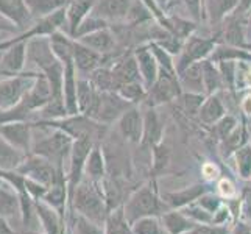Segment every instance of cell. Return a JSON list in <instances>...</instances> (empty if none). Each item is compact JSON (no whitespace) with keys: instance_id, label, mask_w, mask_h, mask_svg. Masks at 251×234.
<instances>
[{"instance_id":"cell-1","label":"cell","mask_w":251,"mask_h":234,"mask_svg":"<svg viewBox=\"0 0 251 234\" xmlns=\"http://www.w3.org/2000/svg\"><path fill=\"white\" fill-rule=\"evenodd\" d=\"M74 214H80L95 223L105 225V220L109 214V205L103 183H97V181H92L86 177L81 180L72 197L67 223L74 217Z\"/></svg>"},{"instance_id":"cell-2","label":"cell","mask_w":251,"mask_h":234,"mask_svg":"<svg viewBox=\"0 0 251 234\" xmlns=\"http://www.w3.org/2000/svg\"><path fill=\"white\" fill-rule=\"evenodd\" d=\"M124 211L129 223H134L144 217H161L169 211V206L164 203L156 178H150L141 187H137L128 195L124 203Z\"/></svg>"},{"instance_id":"cell-3","label":"cell","mask_w":251,"mask_h":234,"mask_svg":"<svg viewBox=\"0 0 251 234\" xmlns=\"http://www.w3.org/2000/svg\"><path fill=\"white\" fill-rule=\"evenodd\" d=\"M39 128L44 130L46 134L39 137V139L33 141L31 153L41 156V158H46L51 164H55L59 170L67 172L74 139L67 133H64L63 130L47 128V127H39Z\"/></svg>"},{"instance_id":"cell-4","label":"cell","mask_w":251,"mask_h":234,"mask_svg":"<svg viewBox=\"0 0 251 234\" xmlns=\"http://www.w3.org/2000/svg\"><path fill=\"white\" fill-rule=\"evenodd\" d=\"M131 106H134L133 103L125 100L117 91L99 92L94 105L86 112V116L97 120L99 124L109 127L114 122L117 124V120Z\"/></svg>"},{"instance_id":"cell-5","label":"cell","mask_w":251,"mask_h":234,"mask_svg":"<svg viewBox=\"0 0 251 234\" xmlns=\"http://www.w3.org/2000/svg\"><path fill=\"white\" fill-rule=\"evenodd\" d=\"M220 34L219 31H215V34L209 38H203V36H197L194 33L192 36H189L184 41V46L181 49L179 55L175 61L176 66V74H179L181 71H184L186 67H189L194 63H200L204 61L211 55L214 49L220 44Z\"/></svg>"},{"instance_id":"cell-6","label":"cell","mask_w":251,"mask_h":234,"mask_svg":"<svg viewBox=\"0 0 251 234\" xmlns=\"http://www.w3.org/2000/svg\"><path fill=\"white\" fill-rule=\"evenodd\" d=\"M95 144H97V141L91 139V137H81V139L74 141L71 159H69V167L66 172V180H67V187H69V208H71V202H72L76 186H78L81 183V180L84 178L86 159H88V156Z\"/></svg>"},{"instance_id":"cell-7","label":"cell","mask_w":251,"mask_h":234,"mask_svg":"<svg viewBox=\"0 0 251 234\" xmlns=\"http://www.w3.org/2000/svg\"><path fill=\"white\" fill-rule=\"evenodd\" d=\"M36 72L27 71L21 75L0 78V111L14 108L25 97L34 83Z\"/></svg>"},{"instance_id":"cell-8","label":"cell","mask_w":251,"mask_h":234,"mask_svg":"<svg viewBox=\"0 0 251 234\" xmlns=\"http://www.w3.org/2000/svg\"><path fill=\"white\" fill-rule=\"evenodd\" d=\"M181 94H183V89L179 86L178 74H172L159 69L158 80L147 91L144 105L150 108H158L159 105H164V103L178 100L181 97Z\"/></svg>"},{"instance_id":"cell-9","label":"cell","mask_w":251,"mask_h":234,"mask_svg":"<svg viewBox=\"0 0 251 234\" xmlns=\"http://www.w3.org/2000/svg\"><path fill=\"white\" fill-rule=\"evenodd\" d=\"M17 172L46 187L53 184L61 175H66V172L59 170L55 164H51L46 158H41V156L33 155V153H30L27 158L24 159V162L19 166Z\"/></svg>"},{"instance_id":"cell-10","label":"cell","mask_w":251,"mask_h":234,"mask_svg":"<svg viewBox=\"0 0 251 234\" xmlns=\"http://www.w3.org/2000/svg\"><path fill=\"white\" fill-rule=\"evenodd\" d=\"M0 136L25 155L31 153L34 141V124L30 120H11L0 124Z\"/></svg>"},{"instance_id":"cell-11","label":"cell","mask_w":251,"mask_h":234,"mask_svg":"<svg viewBox=\"0 0 251 234\" xmlns=\"http://www.w3.org/2000/svg\"><path fill=\"white\" fill-rule=\"evenodd\" d=\"M214 181H200V183L190 184L187 187H183L179 190H167V192H161V197L164 203L169 206V209H183V208L195 203L201 195L206 192L215 190Z\"/></svg>"},{"instance_id":"cell-12","label":"cell","mask_w":251,"mask_h":234,"mask_svg":"<svg viewBox=\"0 0 251 234\" xmlns=\"http://www.w3.org/2000/svg\"><path fill=\"white\" fill-rule=\"evenodd\" d=\"M34 212L41 230L46 234H69L67 219L61 212H58L55 208L47 205L44 200H34Z\"/></svg>"},{"instance_id":"cell-13","label":"cell","mask_w":251,"mask_h":234,"mask_svg":"<svg viewBox=\"0 0 251 234\" xmlns=\"http://www.w3.org/2000/svg\"><path fill=\"white\" fill-rule=\"evenodd\" d=\"M28 63L27 42H16L6 50L0 52V75L14 77L25 72Z\"/></svg>"},{"instance_id":"cell-14","label":"cell","mask_w":251,"mask_h":234,"mask_svg":"<svg viewBox=\"0 0 251 234\" xmlns=\"http://www.w3.org/2000/svg\"><path fill=\"white\" fill-rule=\"evenodd\" d=\"M117 130L120 137L129 144H141L144 136V111L139 105L129 108L125 114L117 120Z\"/></svg>"},{"instance_id":"cell-15","label":"cell","mask_w":251,"mask_h":234,"mask_svg":"<svg viewBox=\"0 0 251 234\" xmlns=\"http://www.w3.org/2000/svg\"><path fill=\"white\" fill-rule=\"evenodd\" d=\"M220 34V41L223 44L244 47L247 44V14L232 13L223 21L220 28L217 30Z\"/></svg>"},{"instance_id":"cell-16","label":"cell","mask_w":251,"mask_h":234,"mask_svg":"<svg viewBox=\"0 0 251 234\" xmlns=\"http://www.w3.org/2000/svg\"><path fill=\"white\" fill-rule=\"evenodd\" d=\"M133 53L137 61V67H139L141 78L145 84V88L150 89L159 77V64L156 61V58H154L149 44L136 46L133 49Z\"/></svg>"},{"instance_id":"cell-17","label":"cell","mask_w":251,"mask_h":234,"mask_svg":"<svg viewBox=\"0 0 251 234\" xmlns=\"http://www.w3.org/2000/svg\"><path fill=\"white\" fill-rule=\"evenodd\" d=\"M103 63H105V56L89 49L88 46L81 44L80 41L74 39V64L78 75L89 77L94 71L101 67Z\"/></svg>"},{"instance_id":"cell-18","label":"cell","mask_w":251,"mask_h":234,"mask_svg":"<svg viewBox=\"0 0 251 234\" xmlns=\"http://www.w3.org/2000/svg\"><path fill=\"white\" fill-rule=\"evenodd\" d=\"M111 71H112V75H114L117 89L126 83L142 81L141 72H139V67H137V61L134 58L133 50H129L128 53H124L122 56L116 58L114 63L111 64Z\"/></svg>"},{"instance_id":"cell-19","label":"cell","mask_w":251,"mask_h":234,"mask_svg":"<svg viewBox=\"0 0 251 234\" xmlns=\"http://www.w3.org/2000/svg\"><path fill=\"white\" fill-rule=\"evenodd\" d=\"M0 16L10 21L19 33L34 22L25 0H0Z\"/></svg>"},{"instance_id":"cell-20","label":"cell","mask_w":251,"mask_h":234,"mask_svg":"<svg viewBox=\"0 0 251 234\" xmlns=\"http://www.w3.org/2000/svg\"><path fill=\"white\" fill-rule=\"evenodd\" d=\"M133 0H95L92 14L105 19L108 24H122L126 19Z\"/></svg>"},{"instance_id":"cell-21","label":"cell","mask_w":251,"mask_h":234,"mask_svg":"<svg viewBox=\"0 0 251 234\" xmlns=\"http://www.w3.org/2000/svg\"><path fill=\"white\" fill-rule=\"evenodd\" d=\"M237 5L239 0H203V17L219 30L223 21L237 10Z\"/></svg>"},{"instance_id":"cell-22","label":"cell","mask_w":251,"mask_h":234,"mask_svg":"<svg viewBox=\"0 0 251 234\" xmlns=\"http://www.w3.org/2000/svg\"><path fill=\"white\" fill-rule=\"evenodd\" d=\"M164 137V124L156 112V108L145 106L144 109V136H142V147H149L151 150L154 145L162 142Z\"/></svg>"},{"instance_id":"cell-23","label":"cell","mask_w":251,"mask_h":234,"mask_svg":"<svg viewBox=\"0 0 251 234\" xmlns=\"http://www.w3.org/2000/svg\"><path fill=\"white\" fill-rule=\"evenodd\" d=\"M76 41H80L81 44L88 46L89 49H92L95 52H99V53L103 56L114 53L117 49V44H119L116 39V34L111 30V27L89 33V34H86V36L78 38Z\"/></svg>"},{"instance_id":"cell-24","label":"cell","mask_w":251,"mask_h":234,"mask_svg":"<svg viewBox=\"0 0 251 234\" xmlns=\"http://www.w3.org/2000/svg\"><path fill=\"white\" fill-rule=\"evenodd\" d=\"M94 5H95V0H71V2H69V5L66 6L64 31L71 38H74L76 28H78L81 22L92 13Z\"/></svg>"},{"instance_id":"cell-25","label":"cell","mask_w":251,"mask_h":234,"mask_svg":"<svg viewBox=\"0 0 251 234\" xmlns=\"http://www.w3.org/2000/svg\"><path fill=\"white\" fill-rule=\"evenodd\" d=\"M41 200H44L51 208H55L58 212H61L67 219V214H69V187H67L66 175H61L53 184L49 186Z\"/></svg>"},{"instance_id":"cell-26","label":"cell","mask_w":251,"mask_h":234,"mask_svg":"<svg viewBox=\"0 0 251 234\" xmlns=\"http://www.w3.org/2000/svg\"><path fill=\"white\" fill-rule=\"evenodd\" d=\"M226 114L228 112H226V106H225V103L222 100V92H217V94L206 95L197 117L204 127H214Z\"/></svg>"},{"instance_id":"cell-27","label":"cell","mask_w":251,"mask_h":234,"mask_svg":"<svg viewBox=\"0 0 251 234\" xmlns=\"http://www.w3.org/2000/svg\"><path fill=\"white\" fill-rule=\"evenodd\" d=\"M106 158L105 153H103V147L100 142H97L86 159V166H84V177L89 178L92 181H97V183H103V180L106 178Z\"/></svg>"},{"instance_id":"cell-28","label":"cell","mask_w":251,"mask_h":234,"mask_svg":"<svg viewBox=\"0 0 251 234\" xmlns=\"http://www.w3.org/2000/svg\"><path fill=\"white\" fill-rule=\"evenodd\" d=\"M250 141H251L250 125L247 124L245 117H242V124H239V127L234 130V131H232L231 134H228L223 141H220L222 156H223L225 159L231 158L236 150H239L242 145H245Z\"/></svg>"},{"instance_id":"cell-29","label":"cell","mask_w":251,"mask_h":234,"mask_svg":"<svg viewBox=\"0 0 251 234\" xmlns=\"http://www.w3.org/2000/svg\"><path fill=\"white\" fill-rule=\"evenodd\" d=\"M0 215L8 220L22 219V209H21V198L19 194L6 183L0 184Z\"/></svg>"},{"instance_id":"cell-30","label":"cell","mask_w":251,"mask_h":234,"mask_svg":"<svg viewBox=\"0 0 251 234\" xmlns=\"http://www.w3.org/2000/svg\"><path fill=\"white\" fill-rule=\"evenodd\" d=\"M179 86L183 92H194V94H204V83H203V66L200 63H194L184 71L178 74ZM206 95V94H204Z\"/></svg>"},{"instance_id":"cell-31","label":"cell","mask_w":251,"mask_h":234,"mask_svg":"<svg viewBox=\"0 0 251 234\" xmlns=\"http://www.w3.org/2000/svg\"><path fill=\"white\" fill-rule=\"evenodd\" d=\"M161 222L167 234H186L197 225V222L187 217L181 209H169L164 212L161 215Z\"/></svg>"},{"instance_id":"cell-32","label":"cell","mask_w":251,"mask_h":234,"mask_svg":"<svg viewBox=\"0 0 251 234\" xmlns=\"http://www.w3.org/2000/svg\"><path fill=\"white\" fill-rule=\"evenodd\" d=\"M211 61L214 63H220V61H245L251 64V52H248L244 47H234V46H228V44H220L214 49L212 55L209 56Z\"/></svg>"},{"instance_id":"cell-33","label":"cell","mask_w":251,"mask_h":234,"mask_svg":"<svg viewBox=\"0 0 251 234\" xmlns=\"http://www.w3.org/2000/svg\"><path fill=\"white\" fill-rule=\"evenodd\" d=\"M71 0H25L33 21L44 19V17L63 10Z\"/></svg>"},{"instance_id":"cell-34","label":"cell","mask_w":251,"mask_h":234,"mask_svg":"<svg viewBox=\"0 0 251 234\" xmlns=\"http://www.w3.org/2000/svg\"><path fill=\"white\" fill-rule=\"evenodd\" d=\"M203 66V83H204V94L211 95V94H217L225 91V84H223V78L220 74V69L217 63L211 61L209 58L201 61Z\"/></svg>"},{"instance_id":"cell-35","label":"cell","mask_w":251,"mask_h":234,"mask_svg":"<svg viewBox=\"0 0 251 234\" xmlns=\"http://www.w3.org/2000/svg\"><path fill=\"white\" fill-rule=\"evenodd\" d=\"M172 152L169 147L161 142L151 149V167H150V178H159L166 175L170 167Z\"/></svg>"},{"instance_id":"cell-36","label":"cell","mask_w":251,"mask_h":234,"mask_svg":"<svg viewBox=\"0 0 251 234\" xmlns=\"http://www.w3.org/2000/svg\"><path fill=\"white\" fill-rule=\"evenodd\" d=\"M27 156L0 136V170H17Z\"/></svg>"},{"instance_id":"cell-37","label":"cell","mask_w":251,"mask_h":234,"mask_svg":"<svg viewBox=\"0 0 251 234\" xmlns=\"http://www.w3.org/2000/svg\"><path fill=\"white\" fill-rule=\"evenodd\" d=\"M99 91L95 89L89 77L78 75V83H76V100H78V108L81 114H86L89 108L94 105L95 99H97Z\"/></svg>"},{"instance_id":"cell-38","label":"cell","mask_w":251,"mask_h":234,"mask_svg":"<svg viewBox=\"0 0 251 234\" xmlns=\"http://www.w3.org/2000/svg\"><path fill=\"white\" fill-rule=\"evenodd\" d=\"M103 227H105V234H134L131 223L128 222L125 215L124 205L108 214Z\"/></svg>"},{"instance_id":"cell-39","label":"cell","mask_w":251,"mask_h":234,"mask_svg":"<svg viewBox=\"0 0 251 234\" xmlns=\"http://www.w3.org/2000/svg\"><path fill=\"white\" fill-rule=\"evenodd\" d=\"M231 158H234L239 178L242 181H251V141L236 150Z\"/></svg>"},{"instance_id":"cell-40","label":"cell","mask_w":251,"mask_h":234,"mask_svg":"<svg viewBox=\"0 0 251 234\" xmlns=\"http://www.w3.org/2000/svg\"><path fill=\"white\" fill-rule=\"evenodd\" d=\"M91 81L95 86V89L99 92H108V91H117L116 86V80L114 75H112L111 66H105L103 64L101 67H99L97 71H94L91 75Z\"/></svg>"},{"instance_id":"cell-41","label":"cell","mask_w":251,"mask_h":234,"mask_svg":"<svg viewBox=\"0 0 251 234\" xmlns=\"http://www.w3.org/2000/svg\"><path fill=\"white\" fill-rule=\"evenodd\" d=\"M69 231L71 234H105V227L80 214H74V217L69 220Z\"/></svg>"},{"instance_id":"cell-42","label":"cell","mask_w":251,"mask_h":234,"mask_svg":"<svg viewBox=\"0 0 251 234\" xmlns=\"http://www.w3.org/2000/svg\"><path fill=\"white\" fill-rule=\"evenodd\" d=\"M147 89L144 81H133V83H126L124 86H120L117 89V92L122 95V97L128 102H131L133 105H139V103H144L145 97H147Z\"/></svg>"},{"instance_id":"cell-43","label":"cell","mask_w":251,"mask_h":234,"mask_svg":"<svg viewBox=\"0 0 251 234\" xmlns=\"http://www.w3.org/2000/svg\"><path fill=\"white\" fill-rule=\"evenodd\" d=\"M131 227H133L134 234H167L162 227L161 217H154V215L139 219L137 222H134Z\"/></svg>"},{"instance_id":"cell-44","label":"cell","mask_w":251,"mask_h":234,"mask_svg":"<svg viewBox=\"0 0 251 234\" xmlns=\"http://www.w3.org/2000/svg\"><path fill=\"white\" fill-rule=\"evenodd\" d=\"M108 27H111V24H108L105 19H101V17H99V16H95V14L91 13L81 22L80 27L76 28V31L74 34V39H78V38L86 36V34H89V33L99 31V30H103V28H108Z\"/></svg>"},{"instance_id":"cell-45","label":"cell","mask_w":251,"mask_h":234,"mask_svg":"<svg viewBox=\"0 0 251 234\" xmlns=\"http://www.w3.org/2000/svg\"><path fill=\"white\" fill-rule=\"evenodd\" d=\"M239 119L234 116V114H226V116H223L217 124H215L212 128V133L214 136L217 137V141H223L225 137H226L228 134H231L234 130L239 127Z\"/></svg>"},{"instance_id":"cell-46","label":"cell","mask_w":251,"mask_h":234,"mask_svg":"<svg viewBox=\"0 0 251 234\" xmlns=\"http://www.w3.org/2000/svg\"><path fill=\"white\" fill-rule=\"evenodd\" d=\"M149 46L153 52L154 58H156V61L159 64V69L162 71H167V72H172V74H176V66H175V61H173V55L169 53V52L161 47L158 42H149Z\"/></svg>"},{"instance_id":"cell-47","label":"cell","mask_w":251,"mask_h":234,"mask_svg":"<svg viewBox=\"0 0 251 234\" xmlns=\"http://www.w3.org/2000/svg\"><path fill=\"white\" fill-rule=\"evenodd\" d=\"M206 99L204 94H194V92H183L178 100H181V106L189 116H198L203 102Z\"/></svg>"},{"instance_id":"cell-48","label":"cell","mask_w":251,"mask_h":234,"mask_svg":"<svg viewBox=\"0 0 251 234\" xmlns=\"http://www.w3.org/2000/svg\"><path fill=\"white\" fill-rule=\"evenodd\" d=\"M195 203L200 205L207 212L215 214L225 205V198L217 192V190H211V192H206L204 195H201Z\"/></svg>"},{"instance_id":"cell-49","label":"cell","mask_w":251,"mask_h":234,"mask_svg":"<svg viewBox=\"0 0 251 234\" xmlns=\"http://www.w3.org/2000/svg\"><path fill=\"white\" fill-rule=\"evenodd\" d=\"M183 211L187 217H190L194 222L197 223H203V225H212V220H214V214L207 212L206 209H203V208L198 205V203H192L189 205L186 208H183Z\"/></svg>"},{"instance_id":"cell-50","label":"cell","mask_w":251,"mask_h":234,"mask_svg":"<svg viewBox=\"0 0 251 234\" xmlns=\"http://www.w3.org/2000/svg\"><path fill=\"white\" fill-rule=\"evenodd\" d=\"M186 234H231V227L229 225H203L197 223L195 227L187 231Z\"/></svg>"},{"instance_id":"cell-51","label":"cell","mask_w":251,"mask_h":234,"mask_svg":"<svg viewBox=\"0 0 251 234\" xmlns=\"http://www.w3.org/2000/svg\"><path fill=\"white\" fill-rule=\"evenodd\" d=\"M240 195H242V219L251 223V181H245V186L240 190Z\"/></svg>"},{"instance_id":"cell-52","label":"cell","mask_w":251,"mask_h":234,"mask_svg":"<svg viewBox=\"0 0 251 234\" xmlns=\"http://www.w3.org/2000/svg\"><path fill=\"white\" fill-rule=\"evenodd\" d=\"M183 5H184L190 19H194L198 24L204 19L203 17V0H183Z\"/></svg>"},{"instance_id":"cell-53","label":"cell","mask_w":251,"mask_h":234,"mask_svg":"<svg viewBox=\"0 0 251 234\" xmlns=\"http://www.w3.org/2000/svg\"><path fill=\"white\" fill-rule=\"evenodd\" d=\"M231 234H251V223L240 219L231 227Z\"/></svg>"},{"instance_id":"cell-54","label":"cell","mask_w":251,"mask_h":234,"mask_svg":"<svg viewBox=\"0 0 251 234\" xmlns=\"http://www.w3.org/2000/svg\"><path fill=\"white\" fill-rule=\"evenodd\" d=\"M0 234H19V233L11 227L10 220L0 215Z\"/></svg>"},{"instance_id":"cell-55","label":"cell","mask_w":251,"mask_h":234,"mask_svg":"<svg viewBox=\"0 0 251 234\" xmlns=\"http://www.w3.org/2000/svg\"><path fill=\"white\" fill-rule=\"evenodd\" d=\"M251 10V0H239L237 10L234 13L237 14H247Z\"/></svg>"},{"instance_id":"cell-56","label":"cell","mask_w":251,"mask_h":234,"mask_svg":"<svg viewBox=\"0 0 251 234\" xmlns=\"http://www.w3.org/2000/svg\"><path fill=\"white\" fill-rule=\"evenodd\" d=\"M247 39L251 41V10L247 13Z\"/></svg>"},{"instance_id":"cell-57","label":"cell","mask_w":251,"mask_h":234,"mask_svg":"<svg viewBox=\"0 0 251 234\" xmlns=\"http://www.w3.org/2000/svg\"><path fill=\"white\" fill-rule=\"evenodd\" d=\"M22 234H46V233L42 231V230H41V231H39V230H25Z\"/></svg>"},{"instance_id":"cell-58","label":"cell","mask_w":251,"mask_h":234,"mask_svg":"<svg viewBox=\"0 0 251 234\" xmlns=\"http://www.w3.org/2000/svg\"><path fill=\"white\" fill-rule=\"evenodd\" d=\"M244 49H247L248 52H251V41H248V42H247V44L244 46Z\"/></svg>"}]
</instances>
